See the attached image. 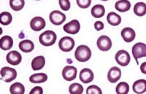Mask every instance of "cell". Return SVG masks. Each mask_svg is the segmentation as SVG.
Instances as JSON below:
<instances>
[{"mask_svg":"<svg viewBox=\"0 0 146 94\" xmlns=\"http://www.w3.org/2000/svg\"><path fill=\"white\" fill-rule=\"evenodd\" d=\"M133 91L135 93H144L146 92V80L139 79L133 84Z\"/></svg>","mask_w":146,"mask_h":94,"instance_id":"obj_16","label":"cell"},{"mask_svg":"<svg viewBox=\"0 0 146 94\" xmlns=\"http://www.w3.org/2000/svg\"><path fill=\"white\" fill-rule=\"evenodd\" d=\"M63 78L66 81H72L77 77V69L75 66H66L62 71Z\"/></svg>","mask_w":146,"mask_h":94,"instance_id":"obj_10","label":"cell"},{"mask_svg":"<svg viewBox=\"0 0 146 94\" xmlns=\"http://www.w3.org/2000/svg\"><path fill=\"white\" fill-rule=\"evenodd\" d=\"M77 5L80 8H88L91 4V0H76Z\"/></svg>","mask_w":146,"mask_h":94,"instance_id":"obj_31","label":"cell"},{"mask_svg":"<svg viewBox=\"0 0 146 94\" xmlns=\"http://www.w3.org/2000/svg\"><path fill=\"white\" fill-rule=\"evenodd\" d=\"M97 47L102 51H108L112 47V41L108 36L103 35L97 40Z\"/></svg>","mask_w":146,"mask_h":94,"instance_id":"obj_7","label":"cell"},{"mask_svg":"<svg viewBox=\"0 0 146 94\" xmlns=\"http://www.w3.org/2000/svg\"><path fill=\"white\" fill-rule=\"evenodd\" d=\"M140 70H141L142 73L146 74V62L143 63L140 66Z\"/></svg>","mask_w":146,"mask_h":94,"instance_id":"obj_35","label":"cell"},{"mask_svg":"<svg viewBox=\"0 0 146 94\" xmlns=\"http://www.w3.org/2000/svg\"><path fill=\"white\" fill-rule=\"evenodd\" d=\"M69 91L72 94H81L83 92V87L79 83H73L70 85Z\"/></svg>","mask_w":146,"mask_h":94,"instance_id":"obj_29","label":"cell"},{"mask_svg":"<svg viewBox=\"0 0 146 94\" xmlns=\"http://www.w3.org/2000/svg\"><path fill=\"white\" fill-rule=\"evenodd\" d=\"M10 91L13 94H23L25 92V87L20 83H15L10 86Z\"/></svg>","mask_w":146,"mask_h":94,"instance_id":"obj_25","label":"cell"},{"mask_svg":"<svg viewBox=\"0 0 146 94\" xmlns=\"http://www.w3.org/2000/svg\"><path fill=\"white\" fill-rule=\"evenodd\" d=\"M45 21L41 17H35L32 18L30 22V26L32 30L35 31H39L43 29L45 27Z\"/></svg>","mask_w":146,"mask_h":94,"instance_id":"obj_11","label":"cell"},{"mask_svg":"<svg viewBox=\"0 0 146 94\" xmlns=\"http://www.w3.org/2000/svg\"><path fill=\"white\" fill-rule=\"evenodd\" d=\"M115 7L118 12L124 13V12H127L128 10H130L131 3L128 0H119L115 3Z\"/></svg>","mask_w":146,"mask_h":94,"instance_id":"obj_18","label":"cell"},{"mask_svg":"<svg viewBox=\"0 0 146 94\" xmlns=\"http://www.w3.org/2000/svg\"><path fill=\"white\" fill-rule=\"evenodd\" d=\"M121 77V71L119 68L116 66H113L110 70L108 74V79L109 82L112 83H116L120 79Z\"/></svg>","mask_w":146,"mask_h":94,"instance_id":"obj_13","label":"cell"},{"mask_svg":"<svg viewBox=\"0 0 146 94\" xmlns=\"http://www.w3.org/2000/svg\"><path fill=\"white\" fill-rule=\"evenodd\" d=\"M24 0H10V5L14 11H20L24 7Z\"/></svg>","mask_w":146,"mask_h":94,"instance_id":"obj_26","label":"cell"},{"mask_svg":"<svg viewBox=\"0 0 146 94\" xmlns=\"http://www.w3.org/2000/svg\"><path fill=\"white\" fill-rule=\"evenodd\" d=\"M45 64V59L44 56H40L32 60V70L36 71V70H40L44 67Z\"/></svg>","mask_w":146,"mask_h":94,"instance_id":"obj_17","label":"cell"},{"mask_svg":"<svg viewBox=\"0 0 146 94\" xmlns=\"http://www.w3.org/2000/svg\"><path fill=\"white\" fill-rule=\"evenodd\" d=\"M64 31L70 34H76L80 29V24L78 20H72L64 26Z\"/></svg>","mask_w":146,"mask_h":94,"instance_id":"obj_9","label":"cell"},{"mask_svg":"<svg viewBox=\"0 0 146 94\" xmlns=\"http://www.w3.org/2000/svg\"><path fill=\"white\" fill-rule=\"evenodd\" d=\"M0 43H1L2 49L4 50H10L13 45V40L11 36H4L0 40Z\"/></svg>","mask_w":146,"mask_h":94,"instance_id":"obj_21","label":"cell"},{"mask_svg":"<svg viewBox=\"0 0 146 94\" xmlns=\"http://www.w3.org/2000/svg\"><path fill=\"white\" fill-rule=\"evenodd\" d=\"M36 1H39V0H36Z\"/></svg>","mask_w":146,"mask_h":94,"instance_id":"obj_37","label":"cell"},{"mask_svg":"<svg viewBox=\"0 0 146 94\" xmlns=\"http://www.w3.org/2000/svg\"><path fill=\"white\" fill-rule=\"evenodd\" d=\"M58 46L62 51L70 52L75 47V41L70 36H64L60 40Z\"/></svg>","mask_w":146,"mask_h":94,"instance_id":"obj_4","label":"cell"},{"mask_svg":"<svg viewBox=\"0 0 146 94\" xmlns=\"http://www.w3.org/2000/svg\"><path fill=\"white\" fill-rule=\"evenodd\" d=\"M19 48L23 53H30L35 48V45L31 40H23L19 43Z\"/></svg>","mask_w":146,"mask_h":94,"instance_id":"obj_19","label":"cell"},{"mask_svg":"<svg viewBox=\"0 0 146 94\" xmlns=\"http://www.w3.org/2000/svg\"><path fill=\"white\" fill-rule=\"evenodd\" d=\"M12 20H13V17L8 12H2L0 14V21L4 26H7L10 24L12 22Z\"/></svg>","mask_w":146,"mask_h":94,"instance_id":"obj_27","label":"cell"},{"mask_svg":"<svg viewBox=\"0 0 146 94\" xmlns=\"http://www.w3.org/2000/svg\"><path fill=\"white\" fill-rule=\"evenodd\" d=\"M107 20H108V23L112 26H118L121 23V18L119 15L111 12L107 16Z\"/></svg>","mask_w":146,"mask_h":94,"instance_id":"obj_23","label":"cell"},{"mask_svg":"<svg viewBox=\"0 0 146 94\" xmlns=\"http://www.w3.org/2000/svg\"><path fill=\"white\" fill-rule=\"evenodd\" d=\"M47 79H48V76L45 73H37V74H32L29 78L30 82L32 83H45Z\"/></svg>","mask_w":146,"mask_h":94,"instance_id":"obj_22","label":"cell"},{"mask_svg":"<svg viewBox=\"0 0 146 94\" xmlns=\"http://www.w3.org/2000/svg\"><path fill=\"white\" fill-rule=\"evenodd\" d=\"M135 14L137 16H143L146 14V4L144 2H137L134 7Z\"/></svg>","mask_w":146,"mask_h":94,"instance_id":"obj_24","label":"cell"},{"mask_svg":"<svg viewBox=\"0 0 146 94\" xmlns=\"http://www.w3.org/2000/svg\"><path fill=\"white\" fill-rule=\"evenodd\" d=\"M105 26H104V23L102 21H96L94 23V28L96 31H101L104 28Z\"/></svg>","mask_w":146,"mask_h":94,"instance_id":"obj_34","label":"cell"},{"mask_svg":"<svg viewBox=\"0 0 146 94\" xmlns=\"http://www.w3.org/2000/svg\"><path fill=\"white\" fill-rule=\"evenodd\" d=\"M22 56L18 52L15 50L10 51V53H7V61L8 64L13 66L18 65L21 62Z\"/></svg>","mask_w":146,"mask_h":94,"instance_id":"obj_12","label":"cell"},{"mask_svg":"<svg viewBox=\"0 0 146 94\" xmlns=\"http://www.w3.org/2000/svg\"><path fill=\"white\" fill-rule=\"evenodd\" d=\"M75 58L80 62H86L91 57V51L86 45H80L75 52Z\"/></svg>","mask_w":146,"mask_h":94,"instance_id":"obj_1","label":"cell"},{"mask_svg":"<svg viewBox=\"0 0 146 94\" xmlns=\"http://www.w3.org/2000/svg\"><path fill=\"white\" fill-rule=\"evenodd\" d=\"M115 61L121 66H126L130 63L131 58L127 51L121 50L115 55Z\"/></svg>","mask_w":146,"mask_h":94,"instance_id":"obj_6","label":"cell"},{"mask_svg":"<svg viewBox=\"0 0 146 94\" xmlns=\"http://www.w3.org/2000/svg\"><path fill=\"white\" fill-rule=\"evenodd\" d=\"M135 36H136V34H135V30L132 29L131 28L126 27L121 31V36L123 37V40L126 42H132L135 40Z\"/></svg>","mask_w":146,"mask_h":94,"instance_id":"obj_15","label":"cell"},{"mask_svg":"<svg viewBox=\"0 0 146 94\" xmlns=\"http://www.w3.org/2000/svg\"><path fill=\"white\" fill-rule=\"evenodd\" d=\"M117 93L118 94H126L129 91V84L125 82H121L117 85L115 89Z\"/></svg>","mask_w":146,"mask_h":94,"instance_id":"obj_28","label":"cell"},{"mask_svg":"<svg viewBox=\"0 0 146 94\" xmlns=\"http://www.w3.org/2000/svg\"><path fill=\"white\" fill-rule=\"evenodd\" d=\"M59 2V5L61 8L64 11H67L70 8V0H58Z\"/></svg>","mask_w":146,"mask_h":94,"instance_id":"obj_32","label":"cell"},{"mask_svg":"<svg viewBox=\"0 0 146 94\" xmlns=\"http://www.w3.org/2000/svg\"><path fill=\"white\" fill-rule=\"evenodd\" d=\"M94 77L93 71H91V70L86 68L81 70L80 72V79L83 82V83H89L92 82Z\"/></svg>","mask_w":146,"mask_h":94,"instance_id":"obj_14","label":"cell"},{"mask_svg":"<svg viewBox=\"0 0 146 94\" xmlns=\"http://www.w3.org/2000/svg\"><path fill=\"white\" fill-rule=\"evenodd\" d=\"M56 39L57 36L54 31L48 30V31L43 32L42 34H40L39 40H40L41 45H42L43 46L49 47L53 45L56 42Z\"/></svg>","mask_w":146,"mask_h":94,"instance_id":"obj_2","label":"cell"},{"mask_svg":"<svg viewBox=\"0 0 146 94\" xmlns=\"http://www.w3.org/2000/svg\"><path fill=\"white\" fill-rule=\"evenodd\" d=\"M102 1H108V0H102Z\"/></svg>","mask_w":146,"mask_h":94,"instance_id":"obj_36","label":"cell"},{"mask_svg":"<svg viewBox=\"0 0 146 94\" xmlns=\"http://www.w3.org/2000/svg\"><path fill=\"white\" fill-rule=\"evenodd\" d=\"M49 18H50V22L56 26L61 25L66 20V15L58 10H54V11L51 12Z\"/></svg>","mask_w":146,"mask_h":94,"instance_id":"obj_8","label":"cell"},{"mask_svg":"<svg viewBox=\"0 0 146 94\" xmlns=\"http://www.w3.org/2000/svg\"><path fill=\"white\" fill-rule=\"evenodd\" d=\"M35 93L36 94L43 93V90H42V88L41 87H39V86L34 87L33 89L30 91V94H35Z\"/></svg>","mask_w":146,"mask_h":94,"instance_id":"obj_33","label":"cell"},{"mask_svg":"<svg viewBox=\"0 0 146 94\" xmlns=\"http://www.w3.org/2000/svg\"><path fill=\"white\" fill-rule=\"evenodd\" d=\"M1 76L2 79L6 83H10L16 78L17 71L13 68L5 66L1 70Z\"/></svg>","mask_w":146,"mask_h":94,"instance_id":"obj_3","label":"cell"},{"mask_svg":"<svg viewBox=\"0 0 146 94\" xmlns=\"http://www.w3.org/2000/svg\"><path fill=\"white\" fill-rule=\"evenodd\" d=\"M91 12V15H93L94 18H100L105 15V9L103 5H96L92 7Z\"/></svg>","mask_w":146,"mask_h":94,"instance_id":"obj_20","label":"cell"},{"mask_svg":"<svg viewBox=\"0 0 146 94\" xmlns=\"http://www.w3.org/2000/svg\"><path fill=\"white\" fill-rule=\"evenodd\" d=\"M86 93L88 94H102V91L100 89L98 86L96 85H90L89 87L87 88Z\"/></svg>","mask_w":146,"mask_h":94,"instance_id":"obj_30","label":"cell"},{"mask_svg":"<svg viewBox=\"0 0 146 94\" xmlns=\"http://www.w3.org/2000/svg\"><path fill=\"white\" fill-rule=\"evenodd\" d=\"M132 54L134 58L137 61L138 58L146 57V45L143 42L135 44L132 48Z\"/></svg>","mask_w":146,"mask_h":94,"instance_id":"obj_5","label":"cell"}]
</instances>
